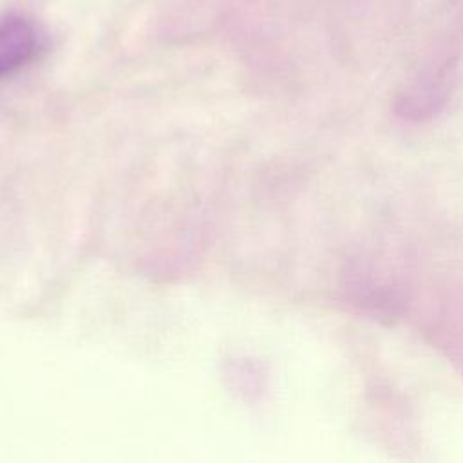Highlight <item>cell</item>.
<instances>
[{"label": "cell", "instance_id": "cell-1", "mask_svg": "<svg viewBox=\"0 0 463 463\" xmlns=\"http://www.w3.org/2000/svg\"><path fill=\"white\" fill-rule=\"evenodd\" d=\"M49 49L42 24L24 13L0 14V81L38 61Z\"/></svg>", "mask_w": 463, "mask_h": 463}]
</instances>
